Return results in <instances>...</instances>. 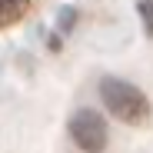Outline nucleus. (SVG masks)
<instances>
[{"label":"nucleus","instance_id":"f257e3e1","mask_svg":"<svg viewBox=\"0 0 153 153\" xmlns=\"http://www.w3.org/2000/svg\"><path fill=\"white\" fill-rule=\"evenodd\" d=\"M100 103L107 107L110 117H117L126 126H143L150 123V100L140 87H133L130 80H120V76H103L100 80Z\"/></svg>","mask_w":153,"mask_h":153},{"label":"nucleus","instance_id":"f03ea898","mask_svg":"<svg viewBox=\"0 0 153 153\" xmlns=\"http://www.w3.org/2000/svg\"><path fill=\"white\" fill-rule=\"evenodd\" d=\"M70 140L80 146L83 153H100L107 146V120L100 117L97 110H90V107H83V110H76L73 117H70Z\"/></svg>","mask_w":153,"mask_h":153},{"label":"nucleus","instance_id":"7ed1b4c3","mask_svg":"<svg viewBox=\"0 0 153 153\" xmlns=\"http://www.w3.org/2000/svg\"><path fill=\"white\" fill-rule=\"evenodd\" d=\"M30 0H0V27H10L27 13Z\"/></svg>","mask_w":153,"mask_h":153},{"label":"nucleus","instance_id":"20e7f679","mask_svg":"<svg viewBox=\"0 0 153 153\" xmlns=\"http://www.w3.org/2000/svg\"><path fill=\"white\" fill-rule=\"evenodd\" d=\"M137 10H140V17H143L146 33L153 37V0H140V4H137Z\"/></svg>","mask_w":153,"mask_h":153}]
</instances>
